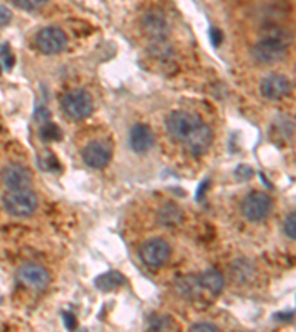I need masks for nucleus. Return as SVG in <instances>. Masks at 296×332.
Instances as JSON below:
<instances>
[{"mask_svg":"<svg viewBox=\"0 0 296 332\" xmlns=\"http://www.w3.org/2000/svg\"><path fill=\"white\" fill-rule=\"evenodd\" d=\"M289 42H290L289 34L282 33V31H276V33L268 34L254 46L252 52H254L255 59L261 64H265V65L279 62L286 55Z\"/></svg>","mask_w":296,"mask_h":332,"instance_id":"obj_1","label":"nucleus"},{"mask_svg":"<svg viewBox=\"0 0 296 332\" xmlns=\"http://www.w3.org/2000/svg\"><path fill=\"white\" fill-rule=\"evenodd\" d=\"M5 210L14 217H29L37 208V196L29 188L9 189L2 198Z\"/></svg>","mask_w":296,"mask_h":332,"instance_id":"obj_2","label":"nucleus"},{"mask_svg":"<svg viewBox=\"0 0 296 332\" xmlns=\"http://www.w3.org/2000/svg\"><path fill=\"white\" fill-rule=\"evenodd\" d=\"M61 108L62 112L73 120V121H80L89 117L94 110V100L90 95L83 90V89H74L70 90L61 100Z\"/></svg>","mask_w":296,"mask_h":332,"instance_id":"obj_3","label":"nucleus"},{"mask_svg":"<svg viewBox=\"0 0 296 332\" xmlns=\"http://www.w3.org/2000/svg\"><path fill=\"white\" fill-rule=\"evenodd\" d=\"M201 124L203 123L198 115L187 111H175L166 120L168 133L179 142H185Z\"/></svg>","mask_w":296,"mask_h":332,"instance_id":"obj_4","label":"nucleus"},{"mask_svg":"<svg viewBox=\"0 0 296 332\" xmlns=\"http://www.w3.org/2000/svg\"><path fill=\"white\" fill-rule=\"evenodd\" d=\"M272 210V199L264 192H252L249 194L241 204L243 216L251 221H261Z\"/></svg>","mask_w":296,"mask_h":332,"instance_id":"obj_5","label":"nucleus"},{"mask_svg":"<svg viewBox=\"0 0 296 332\" xmlns=\"http://www.w3.org/2000/svg\"><path fill=\"white\" fill-rule=\"evenodd\" d=\"M36 46L44 55H55L65 49L67 36L58 27H44L36 36Z\"/></svg>","mask_w":296,"mask_h":332,"instance_id":"obj_6","label":"nucleus"},{"mask_svg":"<svg viewBox=\"0 0 296 332\" xmlns=\"http://www.w3.org/2000/svg\"><path fill=\"white\" fill-rule=\"evenodd\" d=\"M141 260L150 267H160L169 260L170 245L160 238L148 239L140 249Z\"/></svg>","mask_w":296,"mask_h":332,"instance_id":"obj_7","label":"nucleus"},{"mask_svg":"<svg viewBox=\"0 0 296 332\" xmlns=\"http://www.w3.org/2000/svg\"><path fill=\"white\" fill-rule=\"evenodd\" d=\"M16 277L26 288L34 291L46 290L51 282L49 272L39 264H24L18 269Z\"/></svg>","mask_w":296,"mask_h":332,"instance_id":"obj_8","label":"nucleus"},{"mask_svg":"<svg viewBox=\"0 0 296 332\" xmlns=\"http://www.w3.org/2000/svg\"><path fill=\"white\" fill-rule=\"evenodd\" d=\"M0 177L8 189H26L33 182V173L26 166L9 164L2 170Z\"/></svg>","mask_w":296,"mask_h":332,"instance_id":"obj_9","label":"nucleus"},{"mask_svg":"<svg viewBox=\"0 0 296 332\" xmlns=\"http://www.w3.org/2000/svg\"><path fill=\"white\" fill-rule=\"evenodd\" d=\"M292 90L290 80L282 74H271L261 83V95L271 100H279L287 96Z\"/></svg>","mask_w":296,"mask_h":332,"instance_id":"obj_10","label":"nucleus"},{"mask_svg":"<svg viewBox=\"0 0 296 332\" xmlns=\"http://www.w3.org/2000/svg\"><path fill=\"white\" fill-rule=\"evenodd\" d=\"M82 158L90 168H104L111 160V151L102 142H92L83 148Z\"/></svg>","mask_w":296,"mask_h":332,"instance_id":"obj_11","label":"nucleus"},{"mask_svg":"<svg viewBox=\"0 0 296 332\" xmlns=\"http://www.w3.org/2000/svg\"><path fill=\"white\" fill-rule=\"evenodd\" d=\"M142 28H144V33L150 39H154L157 42L163 40L168 34V22L163 14L158 11H150L144 15Z\"/></svg>","mask_w":296,"mask_h":332,"instance_id":"obj_12","label":"nucleus"},{"mask_svg":"<svg viewBox=\"0 0 296 332\" xmlns=\"http://www.w3.org/2000/svg\"><path fill=\"white\" fill-rule=\"evenodd\" d=\"M129 142L135 152L145 154L154 145V135L147 124H136L130 130Z\"/></svg>","mask_w":296,"mask_h":332,"instance_id":"obj_13","label":"nucleus"},{"mask_svg":"<svg viewBox=\"0 0 296 332\" xmlns=\"http://www.w3.org/2000/svg\"><path fill=\"white\" fill-rule=\"evenodd\" d=\"M212 139H213V135H212L211 129L206 124H201L184 143L193 155H201L209 149Z\"/></svg>","mask_w":296,"mask_h":332,"instance_id":"obj_14","label":"nucleus"},{"mask_svg":"<svg viewBox=\"0 0 296 332\" xmlns=\"http://www.w3.org/2000/svg\"><path fill=\"white\" fill-rule=\"evenodd\" d=\"M200 285L203 291H208L212 295H218L221 291L224 290V276L216 270V269H208L204 270L200 276Z\"/></svg>","mask_w":296,"mask_h":332,"instance_id":"obj_15","label":"nucleus"},{"mask_svg":"<svg viewBox=\"0 0 296 332\" xmlns=\"http://www.w3.org/2000/svg\"><path fill=\"white\" fill-rule=\"evenodd\" d=\"M176 291L185 300H194L201 294V285L198 276H185L176 282Z\"/></svg>","mask_w":296,"mask_h":332,"instance_id":"obj_16","label":"nucleus"},{"mask_svg":"<svg viewBox=\"0 0 296 332\" xmlns=\"http://www.w3.org/2000/svg\"><path fill=\"white\" fill-rule=\"evenodd\" d=\"M126 284V277L117 270H110L95 279V285L101 291H114Z\"/></svg>","mask_w":296,"mask_h":332,"instance_id":"obj_17","label":"nucleus"},{"mask_svg":"<svg viewBox=\"0 0 296 332\" xmlns=\"http://www.w3.org/2000/svg\"><path fill=\"white\" fill-rule=\"evenodd\" d=\"M158 217H160V221L165 226H175V224H178L181 221L183 214H181V210L176 206H166L160 211Z\"/></svg>","mask_w":296,"mask_h":332,"instance_id":"obj_18","label":"nucleus"},{"mask_svg":"<svg viewBox=\"0 0 296 332\" xmlns=\"http://www.w3.org/2000/svg\"><path fill=\"white\" fill-rule=\"evenodd\" d=\"M40 136L46 142H55V140H59V139L62 138V133H61V129L57 124L48 123V124H44L42 127Z\"/></svg>","mask_w":296,"mask_h":332,"instance_id":"obj_19","label":"nucleus"},{"mask_svg":"<svg viewBox=\"0 0 296 332\" xmlns=\"http://www.w3.org/2000/svg\"><path fill=\"white\" fill-rule=\"evenodd\" d=\"M11 2L16 8L24 9V11H34L48 3V0H11Z\"/></svg>","mask_w":296,"mask_h":332,"instance_id":"obj_20","label":"nucleus"},{"mask_svg":"<svg viewBox=\"0 0 296 332\" xmlns=\"http://www.w3.org/2000/svg\"><path fill=\"white\" fill-rule=\"evenodd\" d=\"M283 231L287 238L290 239H295L296 238V214L292 213L287 216V219L284 220V224H283Z\"/></svg>","mask_w":296,"mask_h":332,"instance_id":"obj_21","label":"nucleus"},{"mask_svg":"<svg viewBox=\"0 0 296 332\" xmlns=\"http://www.w3.org/2000/svg\"><path fill=\"white\" fill-rule=\"evenodd\" d=\"M40 164H42V168L44 170H48V171H54V170H58L59 168V163L57 161V158H55V155L52 152H46L42 157V161H40Z\"/></svg>","mask_w":296,"mask_h":332,"instance_id":"obj_22","label":"nucleus"},{"mask_svg":"<svg viewBox=\"0 0 296 332\" xmlns=\"http://www.w3.org/2000/svg\"><path fill=\"white\" fill-rule=\"evenodd\" d=\"M0 55H2V59H3V65H5L6 68L11 69L14 67V55L11 54V49H9L8 44H3V47H2V50H0Z\"/></svg>","mask_w":296,"mask_h":332,"instance_id":"obj_23","label":"nucleus"},{"mask_svg":"<svg viewBox=\"0 0 296 332\" xmlns=\"http://www.w3.org/2000/svg\"><path fill=\"white\" fill-rule=\"evenodd\" d=\"M190 329H191V331L203 332V331H218L219 328H218L216 325H213V323H209V322H200V323H194Z\"/></svg>","mask_w":296,"mask_h":332,"instance_id":"obj_24","label":"nucleus"},{"mask_svg":"<svg viewBox=\"0 0 296 332\" xmlns=\"http://www.w3.org/2000/svg\"><path fill=\"white\" fill-rule=\"evenodd\" d=\"M12 19V14L8 8L0 6V27H6Z\"/></svg>","mask_w":296,"mask_h":332,"instance_id":"obj_25","label":"nucleus"},{"mask_svg":"<svg viewBox=\"0 0 296 332\" xmlns=\"http://www.w3.org/2000/svg\"><path fill=\"white\" fill-rule=\"evenodd\" d=\"M64 325H65V328L67 329H76V326H77V320H76V316L73 315V313H65L64 315Z\"/></svg>","mask_w":296,"mask_h":332,"instance_id":"obj_26","label":"nucleus"},{"mask_svg":"<svg viewBox=\"0 0 296 332\" xmlns=\"http://www.w3.org/2000/svg\"><path fill=\"white\" fill-rule=\"evenodd\" d=\"M222 40V36H221V31L216 30V28H211V42L213 46H219V43Z\"/></svg>","mask_w":296,"mask_h":332,"instance_id":"obj_27","label":"nucleus"},{"mask_svg":"<svg viewBox=\"0 0 296 332\" xmlns=\"http://www.w3.org/2000/svg\"><path fill=\"white\" fill-rule=\"evenodd\" d=\"M206 185H208V182H203V183L198 186L197 195H196V196H197V199H201V195H203V192H204V186H206Z\"/></svg>","mask_w":296,"mask_h":332,"instance_id":"obj_28","label":"nucleus"}]
</instances>
